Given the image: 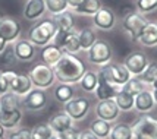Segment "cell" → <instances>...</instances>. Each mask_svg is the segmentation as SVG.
Segmentation results:
<instances>
[{"label":"cell","instance_id":"cell-1","mask_svg":"<svg viewBox=\"0 0 157 139\" xmlns=\"http://www.w3.org/2000/svg\"><path fill=\"white\" fill-rule=\"evenodd\" d=\"M56 79L62 83H76L81 81L84 73L87 72V64L78 56L65 53L62 54L60 60L53 66Z\"/></svg>","mask_w":157,"mask_h":139},{"label":"cell","instance_id":"cell-2","mask_svg":"<svg viewBox=\"0 0 157 139\" xmlns=\"http://www.w3.org/2000/svg\"><path fill=\"white\" fill-rule=\"evenodd\" d=\"M57 28L52 19H43L34 27H31L28 32V40L34 44L35 47H44L53 41Z\"/></svg>","mask_w":157,"mask_h":139},{"label":"cell","instance_id":"cell-3","mask_svg":"<svg viewBox=\"0 0 157 139\" xmlns=\"http://www.w3.org/2000/svg\"><path fill=\"white\" fill-rule=\"evenodd\" d=\"M98 75L104 78L107 82L113 83V85H117V86H123V85L132 78L131 72L126 69L123 64L112 63V62H109L107 64L100 66Z\"/></svg>","mask_w":157,"mask_h":139},{"label":"cell","instance_id":"cell-4","mask_svg":"<svg viewBox=\"0 0 157 139\" xmlns=\"http://www.w3.org/2000/svg\"><path fill=\"white\" fill-rule=\"evenodd\" d=\"M28 76L31 79V82L35 88H40V90H47L50 88L53 83H55V70L52 66H48L46 63H37L34 64Z\"/></svg>","mask_w":157,"mask_h":139},{"label":"cell","instance_id":"cell-5","mask_svg":"<svg viewBox=\"0 0 157 139\" xmlns=\"http://www.w3.org/2000/svg\"><path fill=\"white\" fill-rule=\"evenodd\" d=\"M53 44L60 47L65 53L75 54L81 50L79 46V38H78V31L71 29V31H57L53 38Z\"/></svg>","mask_w":157,"mask_h":139},{"label":"cell","instance_id":"cell-6","mask_svg":"<svg viewBox=\"0 0 157 139\" xmlns=\"http://www.w3.org/2000/svg\"><path fill=\"white\" fill-rule=\"evenodd\" d=\"M147 24H148V21L143 16V13H140L137 10L129 13L128 16H125L122 19V28L129 34L132 41H138L140 40V35H141L144 27Z\"/></svg>","mask_w":157,"mask_h":139},{"label":"cell","instance_id":"cell-7","mask_svg":"<svg viewBox=\"0 0 157 139\" xmlns=\"http://www.w3.org/2000/svg\"><path fill=\"white\" fill-rule=\"evenodd\" d=\"M112 47L107 41L104 40H97L93 47L88 50V60L93 64L97 66H103V64H107L112 60Z\"/></svg>","mask_w":157,"mask_h":139},{"label":"cell","instance_id":"cell-8","mask_svg":"<svg viewBox=\"0 0 157 139\" xmlns=\"http://www.w3.org/2000/svg\"><path fill=\"white\" fill-rule=\"evenodd\" d=\"M90 105H91V103L87 97H74L71 101L65 104L63 110L71 116L74 122H79V120L87 117L90 111Z\"/></svg>","mask_w":157,"mask_h":139},{"label":"cell","instance_id":"cell-9","mask_svg":"<svg viewBox=\"0 0 157 139\" xmlns=\"http://www.w3.org/2000/svg\"><path fill=\"white\" fill-rule=\"evenodd\" d=\"M148 63H150V60H148L145 53H143V51H132L131 54L126 56L123 66L129 70L132 76H141L143 72L147 69Z\"/></svg>","mask_w":157,"mask_h":139},{"label":"cell","instance_id":"cell-10","mask_svg":"<svg viewBox=\"0 0 157 139\" xmlns=\"http://www.w3.org/2000/svg\"><path fill=\"white\" fill-rule=\"evenodd\" d=\"M22 104L28 111H40L47 105V94L44 90L33 88L22 100Z\"/></svg>","mask_w":157,"mask_h":139},{"label":"cell","instance_id":"cell-11","mask_svg":"<svg viewBox=\"0 0 157 139\" xmlns=\"http://www.w3.org/2000/svg\"><path fill=\"white\" fill-rule=\"evenodd\" d=\"M94 113L98 119L101 120H106L109 123H113L119 114H121V110L117 104L115 103V100H103V101H98L94 107Z\"/></svg>","mask_w":157,"mask_h":139},{"label":"cell","instance_id":"cell-12","mask_svg":"<svg viewBox=\"0 0 157 139\" xmlns=\"http://www.w3.org/2000/svg\"><path fill=\"white\" fill-rule=\"evenodd\" d=\"M93 24H94L98 29L109 31V29H112V28L115 27V24H116V16H115V13H113L112 9L101 6L96 13L93 15Z\"/></svg>","mask_w":157,"mask_h":139},{"label":"cell","instance_id":"cell-13","mask_svg":"<svg viewBox=\"0 0 157 139\" xmlns=\"http://www.w3.org/2000/svg\"><path fill=\"white\" fill-rule=\"evenodd\" d=\"M134 135H157V119L150 114H143L132 125Z\"/></svg>","mask_w":157,"mask_h":139},{"label":"cell","instance_id":"cell-14","mask_svg":"<svg viewBox=\"0 0 157 139\" xmlns=\"http://www.w3.org/2000/svg\"><path fill=\"white\" fill-rule=\"evenodd\" d=\"M21 35V25L13 18H3L0 21V37L7 42H13Z\"/></svg>","mask_w":157,"mask_h":139},{"label":"cell","instance_id":"cell-15","mask_svg":"<svg viewBox=\"0 0 157 139\" xmlns=\"http://www.w3.org/2000/svg\"><path fill=\"white\" fill-rule=\"evenodd\" d=\"M97 76H98V82H97V88L94 91L97 100L98 101H103V100H115L116 94L121 91L122 86H117V85H113V83L107 82L98 73H97Z\"/></svg>","mask_w":157,"mask_h":139},{"label":"cell","instance_id":"cell-16","mask_svg":"<svg viewBox=\"0 0 157 139\" xmlns=\"http://www.w3.org/2000/svg\"><path fill=\"white\" fill-rule=\"evenodd\" d=\"M156 107V101H154V97H153V91L151 90H144L141 91L138 95H135V104H134V108L141 113V114H148L150 111L154 110Z\"/></svg>","mask_w":157,"mask_h":139},{"label":"cell","instance_id":"cell-17","mask_svg":"<svg viewBox=\"0 0 157 139\" xmlns=\"http://www.w3.org/2000/svg\"><path fill=\"white\" fill-rule=\"evenodd\" d=\"M33 82L28 75H24V73H16L15 78L10 81L9 83V90L12 91L13 94L19 95V97H25L29 91L33 90Z\"/></svg>","mask_w":157,"mask_h":139},{"label":"cell","instance_id":"cell-18","mask_svg":"<svg viewBox=\"0 0 157 139\" xmlns=\"http://www.w3.org/2000/svg\"><path fill=\"white\" fill-rule=\"evenodd\" d=\"M13 51L16 56V60L31 62L35 56V46L29 40H18L13 44Z\"/></svg>","mask_w":157,"mask_h":139},{"label":"cell","instance_id":"cell-19","mask_svg":"<svg viewBox=\"0 0 157 139\" xmlns=\"http://www.w3.org/2000/svg\"><path fill=\"white\" fill-rule=\"evenodd\" d=\"M48 126H50L52 130L57 135V133H62V132H65L66 129L72 127V126H74V120L71 119V116H69L66 111L63 110V111H59V113L53 114V116L50 117Z\"/></svg>","mask_w":157,"mask_h":139},{"label":"cell","instance_id":"cell-20","mask_svg":"<svg viewBox=\"0 0 157 139\" xmlns=\"http://www.w3.org/2000/svg\"><path fill=\"white\" fill-rule=\"evenodd\" d=\"M46 10V0H28L24 6V18L27 21H37Z\"/></svg>","mask_w":157,"mask_h":139},{"label":"cell","instance_id":"cell-21","mask_svg":"<svg viewBox=\"0 0 157 139\" xmlns=\"http://www.w3.org/2000/svg\"><path fill=\"white\" fill-rule=\"evenodd\" d=\"M62 54H63V50H62L60 47L55 46L53 42L44 46V47L41 49V59H43V63H46V64L52 66V68L60 60Z\"/></svg>","mask_w":157,"mask_h":139},{"label":"cell","instance_id":"cell-22","mask_svg":"<svg viewBox=\"0 0 157 139\" xmlns=\"http://www.w3.org/2000/svg\"><path fill=\"white\" fill-rule=\"evenodd\" d=\"M52 21L55 22L57 31H71V29H74V25H75V16L72 12L65 10L62 13L53 15Z\"/></svg>","mask_w":157,"mask_h":139},{"label":"cell","instance_id":"cell-23","mask_svg":"<svg viewBox=\"0 0 157 139\" xmlns=\"http://www.w3.org/2000/svg\"><path fill=\"white\" fill-rule=\"evenodd\" d=\"M22 120V111L13 110V111H3L0 110V125L5 129H15Z\"/></svg>","mask_w":157,"mask_h":139},{"label":"cell","instance_id":"cell-24","mask_svg":"<svg viewBox=\"0 0 157 139\" xmlns=\"http://www.w3.org/2000/svg\"><path fill=\"white\" fill-rule=\"evenodd\" d=\"M138 41L141 42L144 47H156L157 46V24L148 22L144 27Z\"/></svg>","mask_w":157,"mask_h":139},{"label":"cell","instance_id":"cell-25","mask_svg":"<svg viewBox=\"0 0 157 139\" xmlns=\"http://www.w3.org/2000/svg\"><path fill=\"white\" fill-rule=\"evenodd\" d=\"M53 95H55L56 101H59L62 104H66L68 101H71L72 98L75 97V90H74V86H72L71 83H62L60 82L59 85L55 86Z\"/></svg>","mask_w":157,"mask_h":139},{"label":"cell","instance_id":"cell-26","mask_svg":"<svg viewBox=\"0 0 157 139\" xmlns=\"http://www.w3.org/2000/svg\"><path fill=\"white\" fill-rule=\"evenodd\" d=\"M21 97L13 94L12 91H9L6 94H3L0 97V110L3 111H13V110H19L21 108Z\"/></svg>","mask_w":157,"mask_h":139},{"label":"cell","instance_id":"cell-27","mask_svg":"<svg viewBox=\"0 0 157 139\" xmlns=\"http://www.w3.org/2000/svg\"><path fill=\"white\" fill-rule=\"evenodd\" d=\"M109 139H134V132H132V126L128 123H116L112 126Z\"/></svg>","mask_w":157,"mask_h":139},{"label":"cell","instance_id":"cell-28","mask_svg":"<svg viewBox=\"0 0 157 139\" xmlns=\"http://www.w3.org/2000/svg\"><path fill=\"white\" fill-rule=\"evenodd\" d=\"M90 130L100 139H107L110 135V130H112V123L97 117L90 123Z\"/></svg>","mask_w":157,"mask_h":139},{"label":"cell","instance_id":"cell-29","mask_svg":"<svg viewBox=\"0 0 157 139\" xmlns=\"http://www.w3.org/2000/svg\"><path fill=\"white\" fill-rule=\"evenodd\" d=\"M78 38H79L81 50H85V51H88V50L93 47V44L98 40L96 31H94L93 28H82L81 31L78 32Z\"/></svg>","mask_w":157,"mask_h":139},{"label":"cell","instance_id":"cell-30","mask_svg":"<svg viewBox=\"0 0 157 139\" xmlns=\"http://www.w3.org/2000/svg\"><path fill=\"white\" fill-rule=\"evenodd\" d=\"M115 103L117 104V107H119L121 111H131V110H134L135 97L131 95L129 92H126V91H123L122 88H121V91L117 92L116 97H115Z\"/></svg>","mask_w":157,"mask_h":139},{"label":"cell","instance_id":"cell-31","mask_svg":"<svg viewBox=\"0 0 157 139\" xmlns=\"http://www.w3.org/2000/svg\"><path fill=\"white\" fill-rule=\"evenodd\" d=\"M97 82H98V76H97L96 72L87 70L84 73V76L81 78V81H79V86L85 92H94L97 88Z\"/></svg>","mask_w":157,"mask_h":139},{"label":"cell","instance_id":"cell-32","mask_svg":"<svg viewBox=\"0 0 157 139\" xmlns=\"http://www.w3.org/2000/svg\"><path fill=\"white\" fill-rule=\"evenodd\" d=\"M122 90L126 91V92H129L131 95H134V97H135V95H138L141 91L147 90V83L144 82L140 76H132L129 81L122 86Z\"/></svg>","mask_w":157,"mask_h":139},{"label":"cell","instance_id":"cell-33","mask_svg":"<svg viewBox=\"0 0 157 139\" xmlns=\"http://www.w3.org/2000/svg\"><path fill=\"white\" fill-rule=\"evenodd\" d=\"M100 7H101L100 0H84L81 6H78L74 12L81 13V15H91V16H93Z\"/></svg>","mask_w":157,"mask_h":139},{"label":"cell","instance_id":"cell-34","mask_svg":"<svg viewBox=\"0 0 157 139\" xmlns=\"http://www.w3.org/2000/svg\"><path fill=\"white\" fill-rule=\"evenodd\" d=\"M31 136H33V139H50L52 136H55V132L52 130L48 123H40V125H35L33 127Z\"/></svg>","mask_w":157,"mask_h":139},{"label":"cell","instance_id":"cell-35","mask_svg":"<svg viewBox=\"0 0 157 139\" xmlns=\"http://www.w3.org/2000/svg\"><path fill=\"white\" fill-rule=\"evenodd\" d=\"M68 0H46V9L52 15L62 13L65 10H68Z\"/></svg>","mask_w":157,"mask_h":139},{"label":"cell","instance_id":"cell-36","mask_svg":"<svg viewBox=\"0 0 157 139\" xmlns=\"http://www.w3.org/2000/svg\"><path fill=\"white\" fill-rule=\"evenodd\" d=\"M140 78H141L147 85H151V83L154 82V81L157 79V62H150L148 63L147 69L144 70L143 75H141Z\"/></svg>","mask_w":157,"mask_h":139},{"label":"cell","instance_id":"cell-37","mask_svg":"<svg viewBox=\"0 0 157 139\" xmlns=\"http://www.w3.org/2000/svg\"><path fill=\"white\" fill-rule=\"evenodd\" d=\"M16 62V56H15V51H13V44H7V47L5 49V51L0 54V63L3 66H12L13 63Z\"/></svg>","mask_w":157,"mask_h":139},{"label":"cell","instance_id":"cell-38","mask_svg":"<svg viewBox=\"0 0 157 139\" xmlns=\"http://www.w3.org/2000/svg\"><path fill=\"white\" fill-rule=\"evenodd\" d=\"M135 7L140 13H150L157 9V0H137Z\"/></svg>","mask_w":157,"mask_h":139},{"label":"cell","instance_id":"cell-39","mask_svg":"<svg viewBox=\"0 0 157 139\" xmlns=\"http://www.w3.org/2000/svg\"><path fill=\"white\" fill-rule=\"evenodd\" d=\"M56 136H57L59 139H78V138H79V130H76L75 127L72 126V127L66 129L65 132L57 133Z\"/></svg>","mask_w":157,"mask_h":139},{"label":"cell","instance_id":"cell-40","mask_svg":"<svg viewBox=\"0 0 157 139\" xmlns=\"http://www.w3.org/2000/svg\"><path fill=\"white\" fill-rule=\"evenodd\" d=\"M9 139H33V136H31L29 129H18V130L10 133Z\"/></svg>","mask_w":157,"mask_h":139},{"label":"cell","instance_id":"cell-41","mask_svg":"<svg viewBox=\"0 0 157 139\" xmlns=\"http://www.w3.org/2000/svg\"><path fill=\"white\" fill-rule=\"evenodd\" d=\"M9 81L6 79V76L3 75V70H0V97L3 95V94H6L9 92Z\"/></svg>","mask_w":157,"mask_h":139},{"label":"cell","instance_id":"cell-42","mask_svg":"<svg viewBox=\"0 0 157 139\" xmlns=\"http://www.w3.org/2000/svg\"><path fill=\"white\" fill-rule=\"evenodd\" d=\"M135 10H137V7H135V6H131V5L121 6V9H119V12H121V15H122L123 18H125V16H128L129 13H132V12H135Z\"/></svg>","mask_w":157,"mask_h":139},{"label":"cell","instance_id":"cell-43","mask_svg":"<svg viewBox=\"0 0 157 139\" xmlns=\"http://www.w3.org/2000/svg\"><path fill=\"white\" fill-rule=\"evenodd\" d=\"M78 139H100L98 136H96L94 133L91 132L90 129H87V130H82V132H79V138Z\"/></svg>","mask_w":157,"mask_h":139},{"label":"cell","instance_id":"cell-44","mask_svg":"<svg viewBox=\"0 0 157 139\" xmlns=\"http://www.w3.org/2000/svg\"><path fill=\"white\" fill-rule=\"evenodd\" d=\"M82 2H84V0H68V5H69V7H72V9L75 10L76 7L82 5Z\"/></svg>","mask_w":157,"mask_h":139},{"label":"cell","instance_id":"cell-45","mask_svg":"<svg viewBox=\"0 0 157 139\" xmlns=\"http://www.w3.org/2000/svg\"><path fill=\"white\" fill-rule=\"evenodd\" d=\"M134 139H157V135H134Z\"/></svg>","mask_w":157,"mask_h":139},{"label":"cell","instance_id":"cell-46","mask_svg":"<svg viewBox=\"0 0 157 139\" xmlns=\"http://www.w3.org/2000/svg\"><path fill=\"white\" fill-rule=\"evenodd\" d=\"M7 44H9V42H7L6 40H3V38L0 37V54H2V53L5 51V49L7 47Z\"/></svg>","mask_w":157,"mask_h":139},{"label":"cell","instance_id":"cell-47","mask_svg":"<svg viewBox=\"0 0 157 139\" xmlns=\"http://www.w3.org/2000/svg\"><path fill=\"white\" fill-rule=\"evenodd\" d=\"M5 132H6V129L0 125V136H5Z\"/></svg>","mask_w":157,"mask_h":139},{"label":"cell","instance_id":"cell-48","mask_svg":"<svg viewBox=\"0 0 157 139\" xmlns=\"http://www.w3.org/2000/svg\"><path fill=\"white\" fill-rule=\"evenodd\" d=\"M151 91H153V97H154V101L157 104V90H151Z\"/></svg>","mask_w":157,"mask_h":139},{"label":"cell","instance_id":"cell-49","mask_svg":"<svg viewBox=\"0 0 157 139\" xmlns=\"http://www.w3.org/2000/svg\"><path fill=\"white\" fill-rule=\"evenodd\" d=\"M151 88H153V90H157V79L153 83H151Z\"/></svg>","mask_w":157,"mask_h":139},{"label":"cell","instance_id":"cell-50","mask_svg":"<svg viewBox=\"0 0 157 139\" xmlns=\"http://www.w3.org/2000/svg\"><path fill=\"white\" fill-rule=\"evenodd\" d=\"M3 18H5V16H3V15H2V12H0V21H2Z\"/></svg>","mask_w":157,"mask_h":139},{"label":"cell","instance_id":"cell-51","mask_svg":"<svg viewBox=\"0 0 157 139\" xmlns=\"http://www.w3.org/2000/svg\"><path fill=\"white\" fill-rule=\"evenodd\" d=\"M50 139H59V138H57V136H56V135H55V136H52V138H50Z\"/></svg>","mask_w":157,"mask_h":139},{"label":"cell","instance_id":"cell-52","mask_svg":"<svg viewBox=\"0 0 157 139\" xmlns=\"http://www.w3.org/2000/svg\"><path fill=\"white\" fill-rule=\"evenodd\" d=\"M0 139H6V138H5V136H0Z\"/></svg>","mask_w":157,"mask_h":139}]
</instances>
